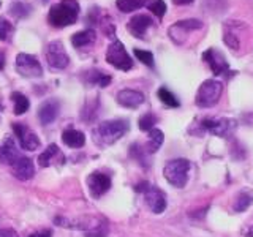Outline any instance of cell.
<instances>
[{"label": "cell", "mask_w": 253, "mask_h": 237, "mask_svg": "<svg viewBox=\"0 0 253 237\" xmlns=\"http://www.w3.org/2000/svg\"><path fill=\"white\" fill-rule=\"evenodd\" d=\"M157 97L160 98V101L163 103L165 106H168V108H179L180 106L179 100L174 97V93L169 92L168 89H166V87H160V89H158Z\"/></svg>", "instance_id": "cell-26"}, {"label": "cell", "mask_w": 253, "mask_h": 237, "mask_svg": "<svg viewBox=\"0 0 253 237\" xmlns=\"http://www.w3.org/2000/svg\"><path fill=\"white\" fill-rule=\"evenodd\" d=\"M146 204L147 207L152 210L154 213H163L166 209V196L160 188L149 185L147 190L144 192Z\"/></svg>", "instance_id": "cell-13"}, {"label": "cell", "mask_w": 253, "mask_h": 237, "mask_svg": "<svg viewBox=\"0 0 253 237\" xmlns=\"http://www.w3.org/2000/svg\"><path fill=\"white\" fill-rule=\"evenodd\" d=\"M84 79L87 84H92V85H98V87H108L113 81V78L109 75H106L105 71H100V70H89L85 71Z\"/></svg>", "instance_id": "cell-21"}, {"label": "cell", "mask_w": 253, "mask_h": 237, "mask_svg": "<svg viewBox=\"0 0 253 237\" xmlns=\"http://www.w3.org/2000/svg\"><path fill=\"white\" fill-rule=\"evenodd\" d=\"M0 237H5V229H0Z\"/></svg>", "instance_id": "cell-40"}, {"label": "cell", "mask_w": 253, "mask_h": 237, "mask_svg": "<svg viewBox=\"0 0 253 237\" xmlns=\"http://www.w3.org/2000/svg\"><path fill=\"white\" fill-rule=\"evenodd\" d=\"M62 141H63V144L71 147V149H79L85 144V136H84L83 131L70 128V130H65L62 133Z\"/></svg>", "instance_id": "cell-20"}, {"label": "cell", "mask_w": 253, "mask_h": 237, "mask_svg": "<svg viewBox=\"0 0 253 237\" xmlns=\"http://www.w3.org/2000/svg\"><path fill=\"white\" fill-rule=\"evenodd\" d=\"M116 5L122 13H131L147 5V0H116Z\"/></svg>", "instance_id": "cell-25"}, {"label": "cell", "mask_w": 253, "mask_h": 237, "mask_svg": "<svg viewBox=\"0 0 253 237\" xmlns=\"http://www.w3.org/2000/svg\"><path fill=\"white\" fill-rule=\"evenodd\" d=\"M43 2H46V0H43Z\"/></svg>", "instance_id": "cell-41"}, {"label": "cell", "mask_w": 253, "mask_h": 237, "mask_svg": "<svg viewBox=\"0 0 253 237\" xmlns=\"http://www.w3.org/2000/svg\"><path fill=\"white\" fill-rule=\"evenodd\" d=\"M79 16V3L76 0H62V2L51 6L47 21L52 27L73 26Z\"/></svg>", "instance_id": "cell-2"}, {"label": "cell", "mask_w": 253, "mask_h": 237, "mask_svg": "<svg viewBox=\"0 0 253 237\" xmlns=\"http://www.w3.org/2000/svg\"><path fill=\"white\" fill-rule=\"evenodd\" d=\"M221 93H223V84L215 79H208L198 89L195 103L200 108H212L220 101Z\"/></svg>", "instance_id": "cell-3"}, {"label": "cell", "mask_w": 253, "mask_h": 237, "mask_svg": "<svg viewBox=\"0 0 253 237\" xmlns=\"http://www.w3.org/2000/svg\"><path fill=\"white\" fill-rule=\"evenodd\" d=\"M147 6L157 18H163L166 13V3L163 0H150V2H147Z\"/></svg>", "instance_id": "cell-31"}, {"label": "cell", "mask_w": 253, "mask_h": 237, "mask_svg": "<svg viewBox=\"0 0 253 237\" xmlns=\"http://www.w3.org/2000/svg\"><path fill=\"white\" fill-rule=\"evenodd\" d=\"M11 100L14 103V111H13V113L16 116H22L29 109V106H30L29 98L24 93H21V92H13L11 93Z\"/></svg>", "instance_id": "cell-24"}, {"label": "cell", "mask_w": 253, "mask_h": 237, "mask_svg": "<svg viewBox=\"0 0 253 237\" xmlns=\"http://www.w3.org/2000/svg\"><path fill=\"white\" fill-rule=\"evenodd\" d=\"M244 234L247 236V237H253V228L250 229V231H244Z\"/></svg>", "instance_id": "cell-39"}, {"label": "cell", "mask_w": 253, "mask_h": 237, "mask_svg": "<svg viewBox=\"0 0 253 237\" xmlns=\"http://www.w3.org/2000/svg\"><path fill=\"white\" fill-rule=\"evenodd\" d=\"M253 202V193L252 192H242L237 195L236 202H234V210L236 212H244L247 210Z\"/></svg>", "instance_id": "cell-27"}, {"label": "cell", "mask_w": 253, "mask_h": 237, "mask_svg": "<svg viewBox=\"0 0 253 237\" xmlns=\"http://www.w3.org/2000/svg\"><path fill=\"white\" fill-rule=\"evenodd\" d=\"M193 0H172V3L174 5H188V3H192Z\"/></svg>", "instance_id": "cell-36"}, {"label": "cell", "mask_w": 253, "mask_h": 237, "mask_svg": "<svg viewBox=\"0 0 253 237\" xmlns=\"http://www.w3.org/2000/svg\"><path fill=\"white\" fill-rule=\"evenodd\" d=\"M0 5H2V3H0Z\"/></svg>", "instance_id": "cell-42"}, {"label": "cell", "mask_w": 253, "mask_h": 237, "mask_svg": "<svg viewBox=\"0 0 253 237\" xmlns=\"http://www.w3.org/2000/svg\"><path fill=\"white\" fill-rule=\"evenodd\" d=\"M223 40H225L226 46H228V47H231V49H237V47L241 46V41H239V38L236 37V34H234V32H229L228 29H226L225 35H223Z\"/></svg>", "instance_id": "cell-33"}, {"label": "cell", "mask_w": 253, "mask_h": 237, "mask_svg": "<svg viewBox=\"0 0 253 237\" xmlns=\"http://www.w3.org/2000/svg\"><path fill=\"white\" fill-rule=\"evenodd\" d=\"M201 126L209 133L215 134V136H228L236 128V122L233 118H203Z\"/></svg>", "instance_id": "cell-11"}, {"label": "cell", "mask_w": 253, "mask_h": 237, "mask_svg": "<svg viewBox=\"0 0 253 237\" xmlns=\"http://www.w3.org/2000/svg\"><path fill=\"white\" fill-rule=\"evenodd\" d=\"M5 68V54L0 51V70Z\"/></svg>", "instance_id": "cell-38"}, {"label": "cell", "mask_w": 253, "mask_h": 237, "mask_svg": "<svg viewBox=\"0 0 253 237\" xmlns=\"http://www.w3.org/2000/svg\"><path fill=\"white\" fill-rule=\"evenodd\" d=\"M59 113H60V103L54 98H49L40 105L38 118L43 125H49L59 117Z\"/></svg>", "instance_id": "cell-14"}, {"label": "cell", "mask_w": 253, "mask_h": 237, "mask_svg": "<svg viewBox=\"0 0 253 237\" xmlns=\"http://www.w3.org/2000/svg\"><path fill=\"white\" fill-rule=\"evenodd\" d=\"M106 60L109 65H113L114 68L122 70V71H128L133 68V60L128 55V52H126L122 41H119V40H114V41L109 44L106 51Z\"/></svg>", "instance_id": "cell-5"}, {"label": "cell", "mask_w": 253, "mask_h": 237, "mask_svg": "<svg viewBox=\"0 0 253 237\" xmlns=\"http://www.w3.org/2000/svg\"><path fill=\"white\" fill-rule=\"evenodd\" d=\"M134 55H136V59L141 60L144 65L150 67L152 68L154 67V54L150 52V51H142V49H134Z\"/></svg>", "instance_id": "cell-32"}, {"label": "cell", "mask_w": 253, "mask_h": 237, "mask_svg": "<svg viewBox=\"0 0 253 237\" xmlns=\"http://www.w3.org/2000/svg\"><path fill=\"white\" fill-rule=\"evenodd\" d=\"M30 10H32L30 5L22 3V2H16V3L10 5V14L13 16V18H16V19L27 18V16L30 14Z\"/></svg>", "instance_id": "cell-28"}, {"label": "cell", "mask_w": 253, "mask_h": 237, "mask_svg": "<svg viewBox=\"0 0 253 237\" xmlns=\"http://www.w3.org/2000/svg\"><path fill=\"white\" fill-rule=\"evenodd\" d=\"M203 21L200 19H184V21H177L176 24L168 29V35L176 44H182L185 41L187 34L188 32H193V30H200L203 29Z\"/></svg>", "instance_id": "cell-7"}, {"label": "cell", "mask_w": 253, "mask_h": 237, "mask_svg": "<svg viewBox=\"0 0 253 237\" xmlns=\"http://www.w3.org/2000/svg\"><path fill=\"white\" fill-rule=\"evenodd\" d=\"M13 30H14L13 24L8 22L3 16H0V41H6V40H10Z\"/></svg>", "instance_id": "cell-30"}, {"label": "cell", "mask_w": 253, "mask_h": 237, "mask_svg": "<svg viewBox=\"0 0 253 237\" xmlns=\"http://www.w3.org/2000/svg\"><path fill=\"white\" fill-rule=\"evenodd\" d=\"M101 30L105 32V35L109 38H114V24L109 21H103L101 22Z\"/></svg>", "instance_id": "cell-34"}, {"label": "cell", "mask_w": 253, "mask_h": 237, "mask_svg": "<svg viewBox=\"0 0 253 237\" xmlns=\"http://www.w3.org/2000/svg\"><path fill=\"white\" fill-rule=\"evenodd\" d=\"M95 40H97L95 32L92 29H87L83 32H78V34H75L73 37H71V44H73L75 47H85V46L93 44Z\"/></svg>", "instance_id": "cell-22"}, {"label": "cell", "mask_w": 253, "mask_h": 237, "mask_svg": "<svg viewBox=\"0 0 253 237\" xmlns=\"http://www.w3.org/2000/svg\"><path fill=\"white\" fill-rule=\"evenodd\" d=\"M128 128H130L128 122L122 120V118L106 120V122H103L93 128V131H92L93 141L97 142L100 147L113 146L114 142H117L126 131H128Z\"/></svg>", "instance_id": "cell-1"}, {"label": "cell", "mask_w": 253, "mask_h": 237, "mask_svg": "<svg viewBox=\"0 0 253 237\" xmlns=\"http://www.w3.org/2000/svg\"><path fill=\"white\" fill-rule=\"evenodd\" d=\"M11 128L16 134V138L19 141L21 149L34 152V150H37L40 147V139L37 136V133L32 131L27 125H24L22 122H14V123H11Z\"/></svg>", "instance_id": "cell-10"}, {"label": "cell", "mask_w": 253, "mask_h": 237, "mask_svg": "<svg viewBox=\"0 0 253 237\" xmlns=\"http://www.w3.org/2000/svg\"><path fill=\"white\" fill-rule=\"evenodd\" d=\"M163 141H165L163 131L158 130V128H152L149 131V141L146 144V152L147 154H155L157 150L162 147Z\"/></svg>", "instance_id": "cell-23"}, {"label": "cell", "mask_w": 253, "mask_h": 237, "mask_svg": "<svg viewBox=\"0 0 253 237\" xmlns=\"http://www.w3.org/2000/svg\"><path fill=\"white\" fill-rule=\"evenodd\" d=\"M87 187H89L90 196L95 198V199H98V198H101L105 193H108V190L111 188V177L108 174L95 171L87 177Z\"/></svg>", "instance_id": "cell-12"}, {"label": "cell", "mask_w": 253, "mask_h": 237, "mask_svg": "<svg viewBox=\"0 0 253 237\" xmlns=\"http://www.w3.org/2000/svg\"><path fill=\"white\" fill-rule=\"evenodd\" d=\"M5 237H19V236L13 229H5Z\"/></svg>", "instance_id": "cell-37"}, {"label": "cell", "mask_w": 253, "mask_h": 237, "mask_svg": "<svg viewBox=\"0 0 253 237\" xmlns=\"http://www.w3.org/2000/svg\"><path fill=\"white\" fill-rule=\"evenodd\" d=\"M188 171H190V161L185 158H176L166 163L163 174L165 179L169 182L172 187L184 188L188 180Z\"/></svg>", "instance_id": "cell-4"}, {"label": "cell", "mask_w": 253, "mask_h": 237, "mask_svg": "<svg viewBox=\"0 0 253 237\" xmlns=\"http://www.w3.org/2000/svg\"><path fill=\"white\" fill-rule=\"evenodd\" d=\"M21 157L22 155L19 154V150L16 149L13 138H5L0 141V163L11 166Z\"/></svg>", "instance_id": "cell-18"}, {"label": "cell", "mask_w": 253, "mask_h": 237, "mask_svg": "<svg viewBox=\"0 0 253 237\" xmlns=\"http://www.w3.org/2000/svg\"><path fill=\"white\" fill-rule=\"evenodd\" d=\"M11 172H13V176L16 179H19L22 182H26V180H30L32 177H34V174H35V166L34 163H32L30 158H26V157H21L18 158L11 166Z\"/></svg>", "instance_id": "cell-16"}, {"label": "cell", "mask_w": 253, "mask_h": 237, "mask_svg": "<svg viewBox=\"0 0 253 237\" xmlns=\"http://www.w3.org/2000/svg\"><path fill=\"white\" fill-rule=\"evenodd\" d=\"M46 60L49 63L51 68L55 70H65L70 63V57L65 52V47H63L62 41L55 40V41H51L46 47Z\"/></svg>", "instance_id": "cell-8"}, {"label": "cell", "mask_w": 253, "mask_h": 237, "mask_svg": "<svg viewBox=\"0 0 253 237\" xmlns=\"http://www.w3.org/2000/svg\"><path fill=\"white\" fill-rule=\"evenodd\" d=\"M203 60L211 67L212 73L215 75V76L228 75V73H233L234 75V71L229 70L226 57L218 49H215V47H211V49L204 51L203 52Z\"/></svg>", "instance_id": "cell-9"}, {"label": "cell", "mask_w": 253, "mask_h": 237, "mask_svg": "<svg viewBox=\"0 0 253 237\" xmlns=\"http://www.w3.org/2000/svg\"><path fill=\"white\" fill-rule=\"evenodd\" d=\"M14 68L24 78H40L43 75L42 63L38 62V59L35 57V55L26 54V52H21V54L16 55Z\"/></svg>", "instance_id": "cell-6"}, {"label": "cell", "mask_w": 253, "mask_h": 237, "mask_svg": "<svg viewBox=\"0 0 253 237\" xmlns=\"http://www.w3.org/2000/svg\"><path fill=\"white\" fill-rule=\"evenodd\" d=\"M154 21L150 16L147 14H136L133 16V18L128 21V24H126V29H128L130 34L134 37V38H139L142 40L146 35V30L152 26Z\"/></svg>", "instance_id": "cell-15"}, {"label": "cell", "mask_w": 253, "mask_h": 237, "mask_svg": "<svg viewBox=\"0 0 253 237\" xmlns=\"http://www.w3.org/2000/svg\"><path fill=\"white\" fill-rule=\"evenodd\" d=\"M55 161L63 163V154L60 152V149L55 144H49L38 157V164L42 168H47V166H52Z\"/></svg>", "instance_id": "cell-19"}, {"label": "cell", "mask_w": 253, "mask_h": 237, "mask_svg": "<svg viewBox=\"0 0 253 237\" xmlns=\"http://www.w3.org/2000/svg\"><path fill=\"white\" fill-rule=\"evenodd\" d=\"M29 237H52L51 229H42V231H37L34 234H30Z\"/></svg>", "instance_id": "cell-35"}, {"label": "cell", "mask_w": 253, "mask_h": 237, "mask_svg": "<svg viewBox=\"0 0 253 237\" xmlns=\"http://www.w3.org/2000/svg\"><path fill=\"white\" fill-rule=\"evenodd\" d=\"M117 103L124 108H130V109H134L141 106L142 103H144V93H141L138 90H133V89H124L117 93L116 97Z\"/></svg>", "instance_id": "cell-17"}, {"label": "cell", "mask_w": 253, "mask_h": 237, "mask_svg": "<svg viewBox=\"0 0 253 237\" xmlns=\"http://www.w3.org/2000/svg\"><path fill=\"white\" fill-rule=\"evenodd\" d=\"M155 123H157V117L152 113H147L144 116H141L139 122H138L141 131H150L155 126Z\"/></svg>", "instance_id": "cell-29"}]
</instances>
